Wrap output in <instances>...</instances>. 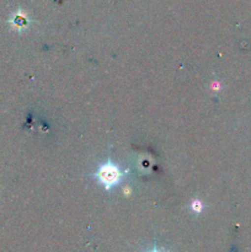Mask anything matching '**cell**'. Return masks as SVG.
Here are the masks:
<instances>
[{
    "label": "cell",
    "mask_w": 251,
    "mask_h": 252,
    "mask_svg": "<svg viewBox=\"0 0 251 252\" xmlns=\"http://www.w3.org/2000/svg\"><path fill=\"white\" fill-rule=\"evenodd\" d=\"M98 176L102 180V182L107 186H112L115 182L118 181L121 174L118 172L117 167L111 166V165H106V166L101 167L100 172H98Z\"/></svg>",
    "instance_id": "1"
},
{
    "label": "cell",
    "mask_w": 251,
    "mask_h": 252,
    "mask_svg": "<svg viewBox=\"0 0 251 252\" xmlns=\"http://www.w3.org/2000/svg\"><path fill=\"white\" fill-rule=\"evenodd\" d=\"M153 252H157V250H154V251H153Z\"/></svg>",
    "instance_id": "2"
}]
</instances>
